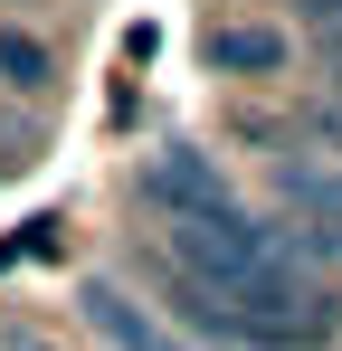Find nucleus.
<instances>
[{"label": "nucleus", "instance_id": "obj_1", "mask_svg": "<svg viewBox=\"0 0 342 351\" xmlns=\"http://www.w3.org/2000/svg\"><path fill=\"white\" fill-rule=\"evenodd\" d=\"M143 209H152L162 228H181V219H228L238 199H228V171L200 143H171V152L143 162Z\"/></svg>", "mask_w": 342, "mask_h": 351}, {"label": "nucleus", "instance_id": "obj_3", "mask_svg": "<svg viewBox=\"0 0 342 351\" xmlns=\"http://www.w3.org/2000/svg\"><path fill=\"white\" fill-rule=\"evenodd\" d=\"M209 66H219V76H276L285 38L276 29H247V19H238V29H209Z\"/></svg>", "mask_w": 342, "mask_h": 351}, {"label": "nucleus", "instance_id": "obj_2", "mask_svg": "<svg viewBox=\"0 0 342 351\" xmlns=\"http://www.w3.org/2000/svg\"><path fill=\"white\" fill-rule=\"evenodd\" d=\"M86 323H95V332H105L114 351H181V342L162 332V323H152V313H143V304H133L124 285H105V276L86 285Z\"/></svg>", "mask_w": 342, "mask_h": 351}, {"label": "nucleus", "instance_id": "obj_5", "mask_svg": "<svg viewBox=\"0 0 342 351\" xmlns=\"http://www.w3.org/2000/svg\"><path fill=\"white\" fill-rule=\"evenodd\" d=\"M295 19H304V29H323V48L342 38V0H295Z\"/></svg>", "mask_w": 342, "mask_h": 351}, {"label": "nucleus", "instance_id": "obj_6", "mask_svg": "<svg viewBox=\"0 0 342 351\" xmlns=\"http://www.w3.org/2000/svg\"><path fill=\"white\" fill-rule=\"evenodd\" d=\"M10 351H57V342H38V332H10Z\"/></svg>", "mask_w": 342, "mask_h": 351}, {"label": "nucleus", "instance_id": "obj_4", "mask_svg": "<svg viewBox=\"0 0 342 351\" xmlns=\"http://www.w3.org/2000/svg\"><path fill=\"white\" fill-rule=\"evenodd\" d=\"M48 48H38V38H29V29H0V86H10V95H48Z\"/></svg>", "mask_w": 342, "mask_h": 351}]
</instances>
